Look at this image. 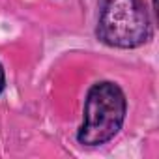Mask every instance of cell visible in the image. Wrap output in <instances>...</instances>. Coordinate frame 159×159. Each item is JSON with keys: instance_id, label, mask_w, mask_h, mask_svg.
Returning <instances> with one entry per match:
<instances>
[{"instance_id": "obj_1", "label": "cell", "mask_w": 159, "mask_h": 159, "mask_svg": "<svg viewBox=\"0 0 159 159\" xmlns=\"http://www.w3.org/2000/svg\"><path fill=\"white\" fill-rule=\"evenodd\" d=\"M96 36L114 49H137L152 34V19L144 0H98Z\"/></svg>"}, {"instance_id": "obj_2", "label": "cell", "mask_w": 159, "mask_h": 159, "mask_svg": "<svg viewBox=\"0 0 159 159\" xmlns=\"http://www.w3.org/2000/svg\"><path fill=\"white\" fill-rule=\"evenodd\" d=\"M127 99L116 83H96L84 101L83 125L77 131V140L83 146H101L112 140L125 120Z\"/></svg>"}, {"instance_id": "obj_3", "label": "cell", "mask_w": 159, "mask_h": 159, "mask_svg": "<svg viewBox=\"0 0 159 159\" xmlns=\"http://www.w3.org/2000/svg\"><path fill=\"white\" fill-rule=\"evenodd\" d=\"M4 88H6V73H4L2 64H0V94L4 92Z\"/></svg>"}]
</instances>
